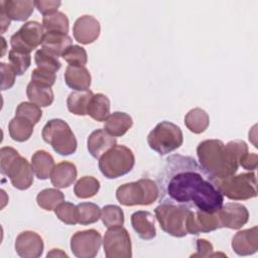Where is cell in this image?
Listing matches in <instances>:
<instances>
[{
    "label": "cell",
    "instance_id": "cell-1",
    "mask_svg": "<svg viewBox=\"0 0 258 258\" xmlns=\"http://www.w3.org/2000/svg\"><path fill=\"white\" fill-rule=\"evenodd\" d=\"M156 183L160 204L209 213L217 212L224 204V196L212 177L191 156L173 154L167 157Z\"/></svg>",
    "mask_w": 258,
    "mask_h": 258
},
{
    "label": "cell",
    "instance_id": "cell-2",
    "mask_svg": "<svg viewBox=\"0 0 258 258\" xmlns=\"http://www.w3.org/2000/svg\"><path fill=\"white\" fill-rule=\"evenodd\" d=\"M247 152L248 146L242 140H232L224 144L219 139H208L197 147L200 165L211 177L218 178L234 175L240 158Z\"/></svg>",
    "mask_w": 258,
    "mask_h": 258
},
{
    "label": "cell",
    "instance_id": "cell-3",
    "mask_svg": "<svg viewBox=\"0 0 258 258\" xmlns=\"http://www.w3.org/2000/svg\"><path fill=\"white\" fill-rule=\"evenodd\" d=\"M0 171L3 175L9 177L12 185L19 190H25L33 183L34 172L31 163L12 147L1 148Z\"/></svg>",
    "mask_w": 258,
    "mask_h": 258
},
{
    "label": "cell",
    "instance_id": "cell-4",
    "mask_svg": "<svg viewBox=\"0 0 258 258\" xmlns=\"http://www.w3.org/2000/svg\"><path fill=\"white\" fill-rule=\"evenodd\" d=\"M217 189L233 201H245L257 196V180L254 172H244L223 178L212 177Z\"/></svg>",
    "mask_w": 258,
    "mask_h": 258
},
{
    "label": "cell",
    "instance_id": "cell-5",
    "mask_svg": "<svg viewBox=\"0 0 258 258\" xmlns=\"http://www.w3.org/2000/svg\"><path fill=\"white\" fill-rule=\"evenodd\" d=\"M116 198L126 207L151 205L158 199L157 183L150 178L124 183L117 188Z\"/></svg>",
    "mask_w": 258,
    "mask_h": 258
},
{
    "label": "cell",
    "instance_id": "cell-6",
    "mask_svg": "<svg viewBox=\"0 0 258 258\" xmlns=\"http://www.w3.org/2000/svg\"><path fill=\"white\" fill-rule=\"evenodd\" d=\"M155 218L163 232L181 238L188 234V219L191 210L171 204L161 203L154 210Z\"/></svg>",
    "mask_w": 258,
    "mask_h": 258
},
{
    "label": "cell",
    "instance_id": "cell-7",
    "mask_svg": "<svg viewBox=\"0 0 258 258\" xmlns=\"http://www.w3.org/2000/svg\"><path fill=\"white\" fill-rule=\"evenodd\" d=\"M135 164V156L125 145H115L99 158V169L102 174L114 179L130 172Z\"/></svg>",
    "mask_w": 258,
    "mask_h": 258
},
{
    "label": "cell",
    "instance_id": "cell-8",
    "mask_svg": "<svg viewBox=\"0 0 258 258\" xmlns=\"http://www.w3.org/2000/svg\"><path fill=\"white\" fill-rule=\"evenodd\" d=\"M42 139L59 155H71L76 152L78 142L69 124L61 119H51L43 127Z\"/></svg>",
    "mask_w": 258,
    "mask_h": 258
},
{
    "label": "cell",
    "instance_id": "cell-9",
    "mask_svg": "<svg viewBox=\"0 0 258 258\" xmlns=\"http://www.w3.org/2000/svg\"><path fill=\"white\" fill-rule=\"evenodd\" d=\"M183 142L181 129L172 122L158 123L148 134L149 147L159 155H165L179 148Z\"/></svg>",
    "mask_w": 258,
    "mask_h": 258
},
{
    "label": "cell",
    "instance_id": "cell-10",
    "mask_svg": "<svg viewBox=\"0 0 258 258\" xmlns=\"http://www.w3.org/2000/svg\"><path fill=\"white\" fill-rule=\"evenodd\" d=\"M103 247L107 258H130L132 256L130 235L122 226L112 227L106 231Z\"/></svg>",
    "mask_w": 258,
    "mask_h": 258
},
{
    "label": "cell",
    "instance_id": "cell-11",
    "mask_svg": "<svg viewBox=\"0 0 258 258\" xmlns=\"http://www.w3.org/2000/svg\"><path fill=\"white\" fill-rule=\"evenodd\" d=\"M44 33L42 24L37 21H28L10 37L11 47L15 50L30 53L42 43Z\"/></svg>",
    "mask_w": 258,
    "mask_h": 258
},
{
    "label": "cell",
    "instance_id": "cell-12",
    "mask_svg": "<svg viewBox=\"0 0 258 258\" xmlns=\"http://www.w3.org/2000/svg\"><path fill=\"white\" fill-rule=\"evenodd\" d=\"M102 236L94 229L76 232L71 238V250L76 257L93 258L101 247Z\"/></svg>",
    "mask_w": 258,
    "mask_h": 258
},
{
    "label": "cell",
    "instance_id": "cell-13",
    "mask_svg": "<svg viewBox=\"0 0 258 258\" xmlns=\"http://www.w3.org/2000/svg\"><path fill=\"white\" fill-rule=\"evenodd\" d=\"M222 228L238 230L249 220V212L239 203H227L217 211Z\"/></svg>",
    "mask_w": 258,
    "mask_h": 258
},
{
    "label": "cell",
    "instance_id": "cell-14",
    "mask_svg": "<svg viewBox=\"0 0 258 258\" xmlns=\"http://www.w3.org/2000/svg\"><path fill=\"white\" fill-rule=\"evenodd\" d=\"M15 251L22 258H37L42 255V238L33 231L21 232L15 240Z\"/></svg>",
    "mask_w": 258,
    "mask_h": 258
},
{
    "label": "cell",
    "instance_id": "cell-15",
    "mask_svg": "<svg viewBox=\"0 0 258 258\" xmlns=\"http://www.w3.org/2000/svg\"><path fill=\"white\" fill-rule=\"evenodd\" d=\"M101 32L100 22L92 15L79 17L74 24L73 33L75 39L82 44H90L97 40Z\"/></svg>",
    "mask_w": 258,
    "mask_h": 258
},
{
    "label": "cell",
    "instance_id": "cell-16",
    "mask_svg": "<svg viewBox=\"0 0 258 258\" xmlns=\"http://www.w3.org/2000/svg\"><path fill=\"white\" fill-rule=\"evenodd\" d=\"M220 228L222 227L218 212L191 211L188 219V234L199 235L200 233H209Z\"/></svg>",
    "mask_w": 258,
    "mask_h": 258
},
{
    "label": "cell",
    "instance_id": "cell-17",
    "mask_svg": "<svg viewBox=\"0 0 258 258\" xmlns=\"http://www.w3.org/2000/svg\"><path fill=\"white\" fill-rule=\"evenodd\" d=\"M232 248L240 256L252 255L258 250V228L257 226L239 231L232 239Z\"/></svg>",
    "mask_w": 258,
    "mask_h": 258
},
{
    "label": "cell",
    "instance_id": "cell-18",
    "mask_svg": "<svg viewBox=\"0 0 258 258\" xmlns=\"http://www.w3.org/2000/svg\"><path fill=\"white\" fill-rule=\"evenodd\" d=\"M116 143V137L110 135L105 129H97L88 137L87 147L94 158H100L105 152L115 146Z\"/></svg>",
    "mask_w": 258,
    "mask_h": 258
},
{
    "label": "cell",
    "instance_id": "cell-19",
    "mask_svg": "<svg viewBox=\"0 0 258 258\" xmlns=\"http://www.w3.org/2000/svg\"><path fill=\"white\" fill-rule=\"evenodd\" d=\"M34 1L31 0H5L0 2V8L4 10L10 20L25 21L34 10Z\"/></svg>",
    "mask_w": 258,
    "mask_h": 258
},
{
    "label": "cell",
    "instance_id": "cell-20",
    "mask_svg": "<svg viewBox=\"0 0 258 258\" xmlns=\"http://www.w3.org/2000/svg\"><path fill=\"white\" fill-rule=\"evenodd\" d=\"M131 225L143 240H151L156 236L155 218L147 211H138L131 216Z\"/></svg>",
    "mask_w": 258,
    "mask_h": 258
},
{
    "label": "cell",
    "instance_id": "cell-21",
    "mask_svg": "<svg viewBox=\"0 0 258 258\" xmlns=\"http://www.w3.org/2000/svg\"><path fill=\"white\" fill-rule=\"evenodd\" d=\"M91 74L82 66H68L64 72L67 86L75 91H87L91 86Z\"/></svg>",
    "mask_w": 258,
    "mask_h": 258
},
{
    "label": "cell",
    "instance_id": "cell-22",
    "mask_svg": "<svg viewBox=\"0 0 258 258\" xmlns=\"http://www.w3.org/2000/svg\"><path fill=\"white\" fill-rule=\"evenodd\" d=\"M77 174V167L74 163L61 161L54 166L50 175V180L52 185L56 188H66L76 180Z\"/></svg>",
    "mask_w": 258,
    "mask_h": 258
},
{
    "label": "cell",
    "instance_id": "cell-23",
    "mask_svg": "<svg viewBox=\"0 0 258 258\" xmlns=\"http://www.w3.org/2000/svg\"><path fill=\"white\" fill-rule=\"evenodd\" d=\"M73 45V40L70 35L57 31H47L44 33L41 47L52 52L57 57L61 56L64 51Z\"/></svg>",
    "mask_w": 258,
    "mask_h": 258
},
{
    "label": "cell",
    "instance_id": "cell-24",
    "mask_svg": "<svg viewBox=\"0 0 258 258\" xmlns=\"http://www.w3.org/2000/svg\"><path fill=\"white\" fill-rule=\"evenodd\" d=\"M133 125L130 115L125 112H114L110 114L104 123V129L114 137L123 136Z\"/></svg>",
    "mask_w": 258,
    "mask_h": 258
},
{
    "label": "cell",
    "instance_id": "cell-25",
    "mask_svg": "<svg viewBox=\"0 0 258 258\" xmlns=\"http://www.w3.org/2000/svg\"><path fill=\"white\" fill-rule=\"evenodd\" d=\"M31 166L38 179L45 180L50 177L55 166L53 157L45 150H37L31 156Z\"/></svg>",
    "mask_w": 258,
    "mask_h": 258
},
{
    "label": "cell",
    "instance_id": "cell-26",
    "mask_svg": "<svg viewBox=\"0 0 258 258\" xmlns=\"http://www.w3.org/2000/svg\"><path fill=\"white\" fill-rule=\"evenodd\" d=\"M26 95L28 100L38 107L50 106L53 102L54 96L50 87L43 86L30 81L26 87Z\"/></svg>",
    "mask_w": 258,
    "mask_h": 258
},
{
    "label": "cell",
    "instance_id": "cell-27",
    "mask_svg": "<svg viewBox=\"0 0 258 258\" xmlns=\"http://www.w3.org/2000/svg\"><path fill=\"white\" fill-rule=\"evenodd\" d=\"M94 94L92 91H81V92H73L69 95L67 100L68 110L75 115L85 116L88 112L89 104L93 98Z\"/></svg>",
    "mask_w": 258,
    "mask_h": 258
},
{
    "label": "cell",
    "instance_id": "cell-28",
    "mask_svg": "<svg viewBox=\"0 0 258 258\" xmlns=\"http://www.w3.org/2000/svg\"><path fill=\"white\" fill-rule=\"evenodd\" d=\"M33 129L34 124L32 122L19 116H15L8 125L10 137L17 142L28 140L33 133Z\"/></svg>",
    "mask_w": 258,
    "mask_h": 258
},
{
    "label": "cell",
    "instance_id": "cell-29",
    "mask_svg": "<svg viewBox=\"0 0 258 258\" xmlns=\"http://www.w3.org/2000/svg\"><path fill=\"white\" fill-rule=\"evenodd\" d=\"M209 124L210 117L208 113L201 108H194L184 116V125L192 133H203L208 129Z\"/></svg>",
    "mask_w": 258,
    "mask_h": 258
},
{
    "label": "cell",
    "instance_id": "cell-30",
    "mask_svg": "<svg viewBox=\"0 0 258 258\" xmlns=\"http://www.w3.org/2000/svg\"><path fill=\"white\" fill-rule=\"evenodd\" d=\"M110 100L104 94H96L93 96L89 107L87 115H89L92 119L102 122L107 119L110 115Z\"/></svg>",
    "mask_w": 258,
    "mask_h": 258
},
{
    "label": "cell",
    "instance_id": "cell-31",
    "mask_svg": "<svg viewBox=\"0 0 258 258\" xmlns=\"http://www.w3.org/2000/svg\"><path fill=\"white\" fill-rule=\"evenodd\" d=\"M36 202L41 209L45 211H52L64 202V196L57 188H45L38 192Z\"/></svg>",
    "mask_w": 258,
    "mask_h": 258
},
{
    "label": "cell",
    "instance_id": "cell-32",
    "mask_svg": "<svg viewBox=\"0 0 258 258\" xmlns=\"http://www.w3.org/2000/svg\"><path fill=\"white\" fill-rule=\"evenodd\" d=\"M100 189V181L94 176L81 177L74 186V192L79 199H89L97 195Z\"/></svg>",
    "mask_w": 258,
    "mask_h": 258
},
{
    "label": "cell",
    "instance_id": "cell-33",
    "mask_svg": "<svg viewBox=\"0 0 258 258\" xmlns=\"http://www.w3.org/2000/svg\"><path fill=\"white\" fill-rule=\"evenodd\" d=\"M42 26L44 31H57L67 33L69 32V19L62 12H54L42 17Z\"/></svg>",
    "mask_w": 258,
    "mask_h": 258
},
{
    "label": "cell",
    "instance_id": "cell-34",
    "mask_svg": "<svg viewBox=\"0 0 258 258\" xmlns=\"http://www.w3.org/2000/svg\"><path fill=\"white\" fill-rule=\"evenodd\" d=\"M78 223L81 225L94 224L101 219V209L94 203H81L77 205Z\"/></svg>",
    "mask_w": 258,
    "mask_h": 258
},
{
    "label": "cell",
    "instance_id": "cell-35",
    "mask_svg": "<svg viewBox=\"0 0 258 258\" xmlns=\"http://www.w3.org/2000/svg\"><path fill=\"white\" fill-rule=\"evenodd\" d=\"M34 61L38 69L48 71L51 73H56L61 67V63L58 60V57L52 52L42 47L36 50L34 54Z\"/></svg>",
    "mask_w": 258,
    "mask_h": 258
},
{
    "label": "cell",
    "instance_id": "cell-36",
    "mask_svg": "<svg viewBox=\"0 0 258 258\" xmlns=\"http://www.w3.org/2000/svg\"><path fill=\"white\" fill-rule=\"evenodd\" d=\"M101 219L107 228L119 227L124 224V213L116 205H107L101 210Z\"/></svg>",
    "mask_w": 258,
    "mask_h": 258
},
{
    "label": "cell",
    "instance_id": "cell-37",
    "mask_svg": "<svg viewBox=\"0 0 258 258\" xmlns=\"http://www.w3.org/2000/svg\"><path fill=\"white\" fill-rule=\"evenodd\" d=\"M9 62L14 69L17 76L23 75L27 69L30 67L31 63V56L30 53L22 52L19 50L11 49L8 53Z\"/></svg>",
    "mask_w": 258,
    "mask_h": 258
},
{
    "label": "cell",
    "instance_id": "cell-38",
    "mask_svg": "<svg viewBox=\"0 0 258 258\" xmlns=\"http://www.w3.org/2000/svg\"><path fill=\"white\" fill-rule=\"evenodd\" d=\"M61 57L70 64V66H82L85 67V64L88 61V54L84 47L80 45L73 44L71 45L64 53L61 55Z\"/></svg>",
    "mask_w": 258,
    "mask_h": 258
},
{
    "label": "cell",
    "instance_id": "cell-39",
    "mask_svg": "<svg viewBox=\"0 0 258 258\" xmlns=\"http://www.w3.org/2000/svg\"><path fill=\"white\" fill-rule=\"evenodd\" d=\"M15 116L23 117L35 125L39 122L42 116V111L40 107L31 102H22L17 106Z\"/></svg>",
    "mask_w": 258,
    "mask_h": 258
},
{
    "label": "cell",
    "instance_id": "cell-40",
    "mask_svg": "<svg viewBox=\"0 0 258 258\" xmlns=\"http://www.w3.org/2000/svg\"><path fill=\"white\" fill-rule=\"evenodd\" d=\"M54 213L59 221L67 225L78 224L77 206L69 202H62L55 210Z\"/></svg>",
    "mask_w": 258,
    "mask_h": 258
},
{
    "label": "cell",
    "instance_id": "cell-41",
    "mask_svg": "<svg viewBox=\"0 0 258 258\" xmlns=\"http://www.w3.org/2000/svg\"><path fill=\"white\" fill-rule=\"evenodd\" d=\"M1 70V90L5 91L11 89L15 84V77L17 76L12 66L9 63L1 62L0 63Z\"/></svg>",
    "mask_w": 258,
    "mask_h": 258
},
{
    "label": "cell",
    "instance_id": "cell-42",
    "mask_svg": "<svg viewBox=\"0 0 258 258\" xmlns=\"http://www.w3.org/2000/svg\"><path fill=\"white\" fill-rule=\"evenodd\" d=\"M56 76L55 73H51L48 71H44L41 69H34L31 73V81L43 86L47 87H52L54 85Z\"/></svg>",
    "mask_w": 258,
    "mask_h": 258
},
{
    "label": "cell",
    "instance_id": "cell-43",
    "mask_svg": "<svg viewBox=\"0 0 258 258\" xmlns=\"http://www.w3.org/2000/svg\"><path fill=\"white\" fill-rule=\"evenodd\" d=\"M60 4H61L60 1H53V0H48V1L36 0V1H34L35 8H37V10L43 16L56 12L58 7L60 6Z\"/></svg>",
    "mask_w": 258,
    "mask_h": 258
},
{
    "label": "cell",
    "instance_id": "cell-44",
    "mask_svg": "<svg viewBox=\"0 0 258 258\" xmlns=\"http://www.w3.org/2000/svg\"><path fill=\"white\" fill-rule=\"evenodd\" d=\"M213 245L206 239L197 240V253L192 257H210L213 254Z\"/></svg>",
    "mask_w": 258,
    "mask_h": 258
},
{
    "label": "cell",
    "instance_id": "cell-45",
    "mask_svg": "<svg viewBox=\"0 0 258 258\" xmlns=\"http://www.w3.org/2000/svg\"><path fill=\"white\" fill-rule=\"evenodd\" d=\"M239 165H241L243 168L247 170L254 171L258 165V155L256 153L247 152L240 158Z\"/></svg>",
    "mask_w": 258,
    "mask_h": 258
},
{
    "label": "cell",
    "instance_id": "cell-46",
    "mask_svg": "<svg viewBox=\"0 0 258 258\" xmlns=\"http://www.w3.org/2000/svg\"><path fill=\"white\" fill-rule=\"evenodd\" d=\"M10 19L8 18V16L6 15V13L4 12V10L2 8H0V24H1V33H4L7 28L10 25Z\"/></svg>",
    "mask_w": 258,
    "mask_h": 258
},
{
    "label": "cell",
    "instance_id": "cell-47",
    "mask_svg": "<svg viewBox=\"0 0 258 258\" xmlns=\"http://www.w3.org/2000/svg\"><path fill=\"white\" fill-rule=\"evenodd\" d=\"M46 256L47 257H68V255L59 249H52L50 252L47 253Z\"/></svg>",
    "mask_w": 258,
    "mask_h": 258
},
{
    "label": "cell",
    "instance_id": "cell-48",
    "mask_svg": "<svg viewBox=\"0 0 258 258\" xmlns=\"http://www.w3.org/2000/svg\"><path fill=\"white\" fill-rule=\"evenodd\" d=\"M1 40H2V44H3L2 55H4V52H5V50H6V41H5V38H4V37H1Z\"/></svg>",
    "mask_w": 258,
    "mask_h": 258
}]
</instances>
